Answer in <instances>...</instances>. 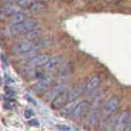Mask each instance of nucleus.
<instances>
[{"label": "nucleus", "instance_id": "nucleus-6", "mask_svg": "<svg viewBox=\"0 0 131 131\" xmlns=\"http://www.w3.org/2000/svg\"><path fill=\"white\" fill-rule=\"evenodd\" d=\"M119 99L116 96H113L112 98H111L106 103L104 104L103 107V112L105 115H112L114 112L117 111L118 106H119Z\"/></svg>", "mask_w": 131, "mask_h": 131}, {"label": "nucleus", "instance_id": "nucleus-13", "mask_svg": "<svg viewBox=\"0 0 131 131\" xmlns=\"http://www.w3.org/2000/svg\"><path fill=\"white\" fill-rule=\"evenodd\" d=\"M100 118H101V112H100V111L99 110H93L92 112L88 114L86 121H87L88 125L92 126V125L97 124L99 122V120H100Z\"/></svg>", "mask_w": 131, "mask_h": 131}, {"label": "nucleus", "instance_id": "nucleus-29", "mask_svg": "<svg viewBox=\"0 0 131 131\" xmlns=\"http://www.w3.org/2000/svg\"><path fill=\"white\" fill-rule=\"evenodd\" d=\"M0 83H1V80H0Z\"/></svg>", "mask_w": 131, "mask_h": 131}, {"label": "nucleus", "instance_id": "nucleus-14", "mask_svg": "<svg viewBox=\"0 0 131 131\" xmlns=\"http://www.w3.org/2000/svg\"><path fill=\"white\" fill-rule=\"evenodd\" d=\"M42 35V30L40 28H37L32 30L31 32H29L26 34V39L25 40H29V41H32V40H36L38 39L39 37H41Z\"/></svg>", "mask_w": 131, "mask_h": 131}, {"label": "nucleus", "instance_id": "nucleus-2", "mask_svg": "<svg viewBox=\"0 0 131 131\" xmlns=\"http://www.w3.org/2000/svg\"><path fill=\"white\" fill-rule=\"evenodd\" d=\"M69 87H70V84L68 82H62V83H59V84L53 86L50 90L47 91V99L49 100V101H52L58 95L64 93V92H67Z\"/></svg>", "mask_w": 131, "mask_h": 131}, {"label": "nucleus", "instance_id": "nucleus-16", "mask_svg": "<svg viewBox=\"0 0 131 131\" xmlns=\"http://www.w3.org/2000/svg\"><path fill=\"white\" fill-rule=\"evenodd\" d=\"M80 101H78V100H76V101H72V102H69V103H67L62 107V113L64 114V115H70L72 112L74 111V108L76 107V105L78 104Z\"/></svg>", "mask_w": 131, "mask_h": 131}, {"label": "nucleus", "instance_id": "nucleus-10", "mask_svg": "<svg viewBox=\"0 0 131 131\" xmlns=\"http://www.w3.org/2000/svg\"><path fill=\"white\" fill-rule=\"evenodd\" d=\"M72 74V67L69 65H65L63 67H61L57 74H56V80L59 82V83H62V82H66L67 79H69V77Z\"/></svg>", "mask_w": 131, "mask_h": 131}, {"label": "nucleus", "instance_id": "nucleus-26", "mask_svg": "<svg viewBox=\"0 0 131 131\" xmlns=\"http://www.w3.org/2000/svg\"><path fill=\"white\" fill-rule=\"evenodd\" d=\"M123 131H131V123H130V124H128V125H127V126L124 128V130H123Z\"/></svg>", "mask_w": 131, "mask_h": 131}, {"label": "nucleus", "instance_id": "nucleus-19", "mask_svg": "<svg viewBox=\"0 0 131 131\" xmlns=\"http://www.w3.org/2000/svg\"><path fill=\"white\" fill-rule=\"evenodd\" d=\"M26 20H27V16L22 12H18L16 14L12 15L10 22H11V25H15V24H19L21 22H24Z\"/></svg>", "mask_w": 131, "mask_h": 131}, {"label": "nucleus", "instance_id": "nucleus-17", "mask_svg": "<svg viewBox=\"0 0 131 131\" xmlns=\"http://www.w3.org/2000/svg\"><path fill=\"white\" fill-rule=\"evenodd\" d=\"M48 87H49V82L48 81H40L39 83L36 84L33 87V90L37 93H45L46 91L48 90Z\"/></svg>", "mask_w": 131, "mask_h": 131}, {"label": "nucleus", "instance_id": "nucleus-8", "mask_svg": "<svg viewBox=\"0 0 131 131\" xmlns=\"http://www.w3.org/2000/svg\"><path fill=\"white\" fill-rule=\"evenodd\" d=\"M67 103H68V92H64L58 95L51 101V107L54 110H59L63 107Z\"/></svg>", "mask_w": 131, "mask_h": 131}, {"label": "nucleus", "instance_id": "nucleus-1", "mask_svg": "<svg viewBox=\"0 0 131 131\" xmlns=\"http://www.w3.org/2000/svg\"><path fill=\"white\" fill-rule=\"evenodd\" d=\"M37 28H38V21L33 20V19H27L26 21L21 22L19 24L11 25L10 33L12 35H23Z\"/></svg>", "mask_w": 131, "mask_h": 131}, {"label": "nucleus", "instance_id": "nucleus-22", "mask_svg": "<svg viewBox=\"0 0 131 131\" xmlns=\"http://www.w3.org/2000/svg\"><path fill=\"white\" fill-rule=\"evenodd\" d=\"M24 114H25V117L29 119V118H31V117L34 115V112H33L32 110H27V111H25V113H24Z\"/></svg>", "mask_w": 131, "mask_h": 131}, {"label": "nucleus", "instance_id": "nucleus-25", "mask_svg": "<svg viewBox=\"0 0 131 131\" xmlns=\"http://www.w3.org/2000/svg\"><path fill=\"white\" fill-rule=\"evenodd\" d=\"M5 91H6L7 95H9V96H15V91H14L13 89H9V88H6V89H5Z\"/></svg>", "mask_w": 131, "mask_h": 131}, {"label": "nucleus", "instance_id": "nucleus-27", "mask_svg": "<svg viewBox=\"0 0 131 131\" xmlns=\"http://www.w3.org/2000/svg\"><path fill=\"white\" fill-rule=\"evenodd\" d=\"M4 2H7V3H12V2H15V1H17V0H3Z\"/></svg>", "mask_w": 131, "mask_h": 131}, {"label": "nucleus", "instance_id": "nucleus-24", "mask_svg": "<svg viewBox=\"0 0 131 131\" xmlns=\"http://www.w3.org/2000/svg\"><path fill=\"white\" fill-rule=\"evenodd\" d=\"M1 60H2V62L4 63V65L7 66L8 65V62H7V58H6V56L4 53H1Z\"/></svg>", "mask_w": 131, "mask_h": 131}, {"label": "nucleus", "instance_id": "nucleus-15", "mask_svg": "<svg viewBox=\"0 0 131 131\" xmlns=\"http://www.w3.org/2000/svg\"><path fill=\"white\" fill-rule=\"evenodd\" d=\"M18 12H20L19 7L14 6V5H5L1 9V14L4 15V16H12V15L18 13Z\"/></svg>", "mask_w": 131, "mask_h": 131}, {"label": "nucleus", "instance_id": "nucleus-9", "mask_svg": "<svg viewBox=\"0 0 131 131\" xmlns=\"http://www.w3.org/2000/svg\"><path fill=\"white\" fill-rule=\"evenodd\" d=\"M88 106H89V102H88V101H85V100L80 101L70 115H71L73 118H79V117H81L85 113V112L88 110Z\"/></svg>", "mask_w": 131, "mask_h": 131}, {"label": "nucleus", "instance_id": "nucleus-4", "mask_svg": "<svg viewBox=\"0 0 131 131\" xmlns=\"http://www.w3.org/2000/svg\"><path fill=\"white\" fill-rule=\"evenodd\" d=\"M50 56L47 53H41L38 55H35L34 57L30 58L27 60V65L30 67H40V66H45L47 63V61L49 60Z\"/></svg>", "mask_w": 131, "mask_h": 131}, {"label": "nucleus", "instance_id": "nucleus-3", "mask_svg": "<svg viewBox=\"0 0 131 131\" xmlns=\"http://www.w3.org/2000/svg\"><path fill=\"white\" fill-rule=\"evenodd\" d=\"M129 119H130V113H129V112L125 111V112H121L118 115V117L115 119V121H114L113 131H123L124 128L128 125Z\"/></svg>", "mask_w": 131, "mask_h": 131}, {"label": "nucleus", "instance_id": "nucleus-28", "mask_svg": "<svg viewBox=\"0 0 131 131\" xmlns=\"http://www.w3.org/2000/svg\"><path fill=\"white\" fill-rule=\"evenodd\" d=\"M41 1H48V0H40V2H41Z\"/></svg>", "mask_w": 131, "mask_h": 131}, {"label": "nucleus", "instance_id": "nucleus-11", "mask_svg": "<svg viewBox=\"0 0 131 131\" xmlns=\"http://www.w3.org/2000/svg\"><path fill=\"white\" fill-rule=\"evenodd\" d=\"M63 63V58L61 56L54 55L49 58V60L47 61V63L46 64V69L47 71H52L55 70L57 68H59Z\"/></svg>", "mask_w": 131, "mask_h": 131}, {"label": "nucleus", "instance_id": "nucleus-7", "mask_svg": "<svg viewBox=\"0 0 131 131\" xmlns=\"http://www.w3.org/2000/svg\"><path fill=\"white\" fill-rule=\"evenodd\" d=\"M34 43L32 41H29V40H22L18 42L15 47L13 51L16 53V54H26L30 52L31 50L34 49Z\"/></svg>", "mask_w": 131, "mask_h": 131}, {"label": "nucleus", "instance_id": "nucleus-18", "mask_svg": "<svg viewBox=\"0 0 131 131\" xmlns=\"http://www.w3.org/2000/svg\"><path fill=\"white\" fill-rule=\"evenodd\" d=\"M30 9H31V12L34 13V14H37L41 11L46 9V5L40 2V1H34V3L30 6Z\"/></svg>", "mask_w": 131, "mask_h": 131}, {"label": "nucleus", "instance_id": "nucleus-21", "mask_svg": "<svg viewBox=\"0 0 131 131\" xmlns=\"http://www.w3.org/2000/svg\"><path fill=\"white\" fill-rule=\"evenodd\" d=\"M33 77L36 78V79H40V80L46 79V78H45V74H43L42 72H39V71H36V72L33 74Z\"/></svg>", "mask_w": 131, "mask_h": 131}, {"label": "nucleus", "instance_id": "nucleus-12", "mask_svg": "<svg viewBox=\"0 0 131 131\" xmlns=\"http://www.w3.org/2000/svg\"><path fill=\"white\" fill-rule=\"evenodd\" d=\"M84 92V85H78L68 92V103L76 101Z\"/></svg>", "mask_w": 131, "mask_h": 131}, {"label": "nucleus", "instance_id": "nucleus-20", "mask_svg": "<svg viewBox=\"0 0 131 131\" xmlns=\"http://www.w3.org/2000/svg\"><path fill=\"white\" fill-rule=\"evenodd\" d=\"M17 3L20 7H30L34 3V0H17Z\"/></svg>", "mask_w": 131, "mask_h": 131}, {"label": "nucleus", "instance_id": "nucleus-23", "mask_svg": "<svg viewBox=\"0 0 131 131\" xmlns=\"http://www.w3.org/2000/svg\"><path fill=\"white\" fill-rule=\"evenodd\" d=\"M29 124L31 125V126H38V121H37V119H32V120H30L29 121Z\"/></svg>", "mask_w": 131, "mask_h": 131}, {"label": "nucleus", "instance_id": "nucleus-5", "mask_svg": "<svg viewBox=\"0 0 131 131\" xmlns=\"http://www.w3.org/2000/svg\"><path fill=\"white\" fill-rule=\"evenodd\" d=\"M101 83V79L98 75H93L88 79V81L84 84V92L85 95H90L92 94L99 87Z\"/></svg>", "mask_w": 131, "mask_h": 131}]
</instances>
